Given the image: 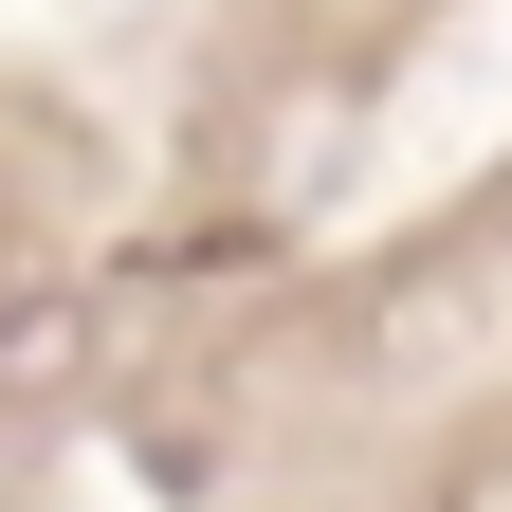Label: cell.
Segmentation results:
<instances>
[{
    "label": "cell",
    "mask_w": 512,
    "mask_h": 512,
    "mask_svg": "<svg viewBox=\"0 0 512 512\" xmlns=\"http://www.w3.org/2000/svg\"><path fill=\"white\" fill-rule=\"evenodd\" d=\"M55 348H74V293H0V384H37Z\"/></svg>",
    "instance_id": "cell-1"
}]
</instances>
